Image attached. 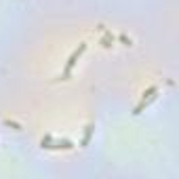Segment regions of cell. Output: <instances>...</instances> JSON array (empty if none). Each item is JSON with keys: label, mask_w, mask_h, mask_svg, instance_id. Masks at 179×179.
I'll return each instance as SVG.
<instances>
[{"label": "cell", "mask_w": 179, "mask_h": 179, "mask_svg": "<svg viewBox=\"0 0 179 179\" xmlns=\"http://www.w3.org/2000/svg\"><path fill=\"white\" fill-rule=\"evenodd\" d=\"M82 51H84V44H82V46H80V49H78V51H76V53H74V55L70 57V61H68V65H65V74H68V72L72 70V65L76 63V59L80 57V53H82Z\"/></svg>", "instance_id": "6da1fadb"}]
</instances>
